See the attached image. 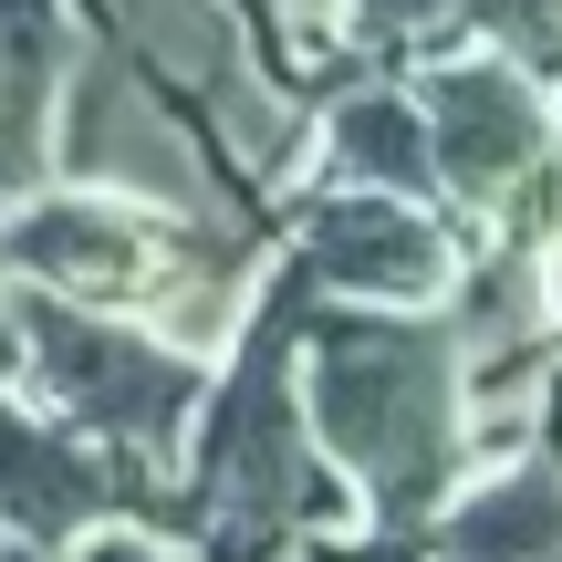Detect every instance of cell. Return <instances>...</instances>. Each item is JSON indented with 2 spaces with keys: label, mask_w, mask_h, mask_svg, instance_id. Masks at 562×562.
Listing matches in <instances>:
<instances>
[{
  "label": "cell",
  "mask_w": 562,
  "mask_h": 562,
  "mask_svg": "<svg viewBox=\"0 0 562 562\" xmlns=\"http://www.w3.org/2000/svg\"><path fill=\"white\" fill-rule=\"evenodd\" d=\"M313 417H323V438L406 510L438 480V448H448V364H438V344L396 334V323H323Z\"/></svg>",
  "instance_id": "cell-1"
},
{
  "label": "cell",
  "mask_w": 562,
  "mask_h": 562,
  "mask_svg": "<svg viewBox=\"0 0 562 562\" xmlns=\"http://www.w3.org/2000/svg\"><path fill=\"white\" fill-rule=\"evenodd\" d=\"M21 334H32L42 375H53L63 396L104 427V438H167V427H178L188 364L146 355V344H125V334H94V323L53 313V302H32V313H21Z\"/></svg>",
  "instance_id": "cell-2"
},
{
  "label": "cell",
  "mask_w": 562,
  "mask_h": 562,
  "mask_svg": "<svg viewBox=\"0 0 562 562\" xmlns=\"http://www.w3.org/2000/svg\"><path fill=\"white\" fill-rule=\"evenodd\" d=\"M281 344L240 364L229 385V417H220V448H209V490H220V531L229 542H261L281 531V510H302V448H292V417H281Z\"/></svg>",
  "instance_id": "cell-3"
},
{
  "label": "cell",
  "mask_w": 562,
  "mask_h": 562,
  "mask_svg": "<svg viewBox=\"0 0 562 562\" xmlns=\"http://www.w3.org/2000/svg\"><path fill=\"white\" fill-rule=\"evenodd\" d=\"M63 157L83 167V178H125V188H167V199H199V167H188V146L167 136V115L136 94V83L115 74V63H94V74L74 83V125H63Z\"/></svg>",
  "instance_id": "cell-4"
},
{
  "label": "cell",
  "mask_w": 562,
  "mask_h": 562,
  "mask_svg": "<svg viewBox=\"0 0 562 562\" xmlns=\"http://www.w3.org/2000/svg\"><path fill=\"white\" fill-rule=\"evenodd\" d=\"M0 261L32 271V281H53V292H94V302H104V292H146V281H157L146 229H125L115 209H94V199H53V209H32V220H11Z\"/></svg>",
  "instance_id": "cell-5"
},
{
  "label": "cell",
  "mask_w": 562,
  "mask_h": 562,
  "mask_svg": "<svg viewBox=\"0 0 562 562\" xmlns=\"http://www.w3.org/2000/svg\"><path fill=\"white\" fill-rule=\"evenodd\" d=\"M302 271L313 281H364V292H417V281L438 271V240H427L406 209H385V199H344V209L313 220Z\"/></svg>",
  "instance_id": "cell-6"
},
{
  "label": "cell",
  "mask_w": 562,
  "mask_h": 562,
  "mask_svg": "<svg viewBox=\"0 0 562 562\" xmlns=\"http://www.w3.org/2000/svg\"><path fill=\"white\" fill-rule=\"evenodd\" d=\"M438 146H448V178L490 188L531 157V94L510 74H448L438 83Z\"/></svg>",
  "instance_id": "cell-7"
},
{
  "label": "cell",
  "mask_w": 562,
  "mask_h": 562,
  "mask_svg": "<svg viewBox=\"0 0 562 562\" xmlns=\"http://www.w3.org/2000/svg\"><path fill=\"white\" fill-rule=\"evenodd\" d=\"M104 501V469L63 438H32L21 417H0V510L32 531H74L83 510Z\"/></svg>",
  "instance_id": "cell-8"
},
{
  "label": "cell",
  "mask_w": 562,
  "mask_h": 562,
  "mask_svg": "<svg viewBox=\"0 0 562 562\" xmlns=\"http://www.w3.org/2000/svg\"><path fill=\"white\" fill-rule=\"evenodd\" d=\"M552 531H562V501L542 480H510V490H490V501H469V521L448 531V542L469 562H510V552H542Z\"/></svg>",
  "instance_id": "cell-9"
},
{
  "label": "cell",
  "mask_w": 562,
  "mask_h": 562,
  "mask_svg": "<svg viewBox=\"0 0 562 562\" xmlns=\"http://www.w3.org/2000/svg\"><path fill=\"white\" fill-rule=\"evenodd\" d=\"M344 157L375 167L385 188H406V178H417V125H406L396 104H355V115H344Z\"/></svg>",
  "instance_id": "cell-10"
},
{
  "label": "cell",
  "mask_w": 562,
  "mask_h": 562,
  "mask_svg": "<svg viewBox=\"0 0 562 562\" xmlns=\"http://www.w3.org/2000/svg\"><path fill=\"white\" fill-rule=\"evenodd\" d=\"M480 21H490V32H510V42H521V53H562V0H480Z\"/></svg>",
  "instance_id": "cell-11"
},
{
  "label": "cell",
  "mask_w": 562,
  "mask_h": 562,
  "mask_svg": "<svg viewBox=\"0 0 562 562\" xmlns=\"http://www.w3.org/2000/svg\"><path fill=\"white\" fill-rule=\"evenodd\" d=\"M427 11H438V0H364V21H375V32H417Z\"/></svg>",
  "instance_id": "cell-12"
},
{
  "label": "cell",
  "mask_w": 562,
  "mask_h": 562,
  "mask_svg": "<svg viewBox=\"0 0 562 562\" xmlns=\"http://www.w3.org/2000/svg\"><path fill=\"white\" fill-rule=\"evenodd\" d=\"M94 562H146V552H136V542H104V552H94Z\"/></svg>",
  "instance_id": "cell-13"
}]
</instances>
